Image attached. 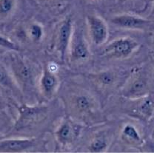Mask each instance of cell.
Returning <instances> with one entry per match:
<instances>
[{
    "mask_svg": "<svg viewBox=\"0 0 154 153\" xmlns=\"http://www.w3.org/2000/svg\"><path fill=\"white\" fill-rule=\"evenodd\" d=\"M67 106L73 117L90 121L96 116L98 106L94 97L85 91L75 92L68 95Z\"/></svg>",
    "mask_w": 154,
    "mask_h": 153,
    "instance_id": "1",
    "label": "cell"
},
{
    "mask_svg": "<svg viewBox=\"0 0 154 153\" xmlns=\"http://www.w3.org/2000/svg\"><path fill=\"white\" fill-rule=\"evenodd\" d=\"M139 47V43L132 38H119L107 44L102 54L106 58L122 59L131 56Z\"/></svg>",
    "mask_w": 154,
    "mask_h": 153,
    "instance_id": "2",
    "label": "cell"
},
{
    "mask_svg": "<svg viewBox=\"0 0 154 153\" xmlns=\"http://www.w3.org/2000/svg\"><path fill=\"white\" fill-rule=\"evenodd\" d=\"M73 31L72 20L68 17L57 25V28L54 34L53 45L56 51L59 53L62 62H65L67 53H68L69 45Z\"/></svg>",
    "mask_w": 154,
    "mask_h": 153,
    "instance_id": "3",
    "label": "cell"
},
{
    "mask_svg": "<svg viewBox=\"0 0 154 153\" xmlns=\"http://www.w3.org/2000/svg\"><path fill=\"white\" fill-rule=\"evenodd\" d=\"M89 46L82 29L73 31L68 49V58L73 64L82 63L90 58Z\"/></svg>",
    "mask_w": 154,
    "mask_h": 153,
    "instance_id": "4",
    "label": "cell"
},
{
    "mask_svg": "<svg viewBox=\"0 0 154 153\" xmlns=\"http://www.w3.org/2000/svg\"><path fill=\"white\" fill-rule=\"evenodd\" d=\"M150 84L147 77L136 73L128 79L122 89V94L125 98L136 100L149 95Z\"/></svg>",
    "mask_w": 154,
    "mask_h": 153,
    "instance_id": "5",
    "label": "cell"
},
{
    "mask_svg": "<svg viewBox=\"0 0 154 153\" xmlns=\"http://www.w3.org/2000/svg\"><path fill=\"white\" fill-rule=\"evenodd\" d=\"M110 21L113 25L122 29L146 31L153 29L154 27L153 21L128 14L115 16Z\"/></svg>",
    "mask_w": 154,
    "mask_h": 153,
    "instance_id": "6",
    "label": "cell"
},
{
    "mask_svg": "<svg viewBox=\"0 0 154 153\" xmlns=\"http://www.w3.org/2000/svg\"><path fill=\"white\" fill-rule=\"evenodd\" d=\"M19 118L15 124L18 130L33 126L45 118L47 114V106H19Z\"/></svg>",
    "mask_w": 154,
    "mask_h": 153,
    "instance_id": "7",
    "label": "cell"
},
{
    "mask_svg": "<svg viewBox=\"0 0 154 153\" xmlns=\"http://www.w3.org/2000/svg\"><path fill=\"white\" fill-rule=\"evenodd\" d=\"M88 32L91 41L97 46L102 45L108 38V27L105 20L95 15H88L86 18Z\"/></svg>",
    "mask_w": 154,
    "mask_h": 153,
    "instance_id": "8",
    "label": "cell"
},
{
    "mask_svg": "<svg viewBox=\"0 0 154 153\" xmlns=\"http://www.w3.org/2000/svg\"><path fill=\"white\" fill-rule=\"evenodd\" d=\"M13 70L15 77L23 87H33L36 80V70L30 64L21 58H17L13 64Z\"/></svg>",
    "mask_w": 154,
    "mask_h": 153,
    "instance_id": "9",
    "label": "cell"
},
{
    "mask_svg": "<svg viewBox=\"0 0 154 153\" xmlns=\"http://www.w3.org/2000/svg\"><path fill=\"white\" fill-rule=\"evenodd\" d=\"M59 85V80L57 72L50 70L47 64L45 65L38 80V87L41 93L45 98H51L57 92Z\"/></svg>",
    "mask_w": 154,
    "mask_h": 153,
    "instance_id": "10",
    "label": "cell"
},
{
    "mask_svg": "<svg viewBox=\"0 0 154 153\" xmlns=\"http://www.w3.org/2000/svg\"><path fill=\"white\" fill-rule=\"evenodd\" d=\"M36 138H16L0 141V152H22L35 147L37 145Z\"/></svg>",
    "mask_w": 154,
    "mask_h": 153,
    "instance_id": "11",
    "label": "cell"
},
{
    "mask_svg": "<svg viewBox=\"0 0 154 153\" xmlns=\"http://www.w3.org/2000/svg\"><path fill=\"white\" fill-rule=\"evenodd\" d=\"M78 135V130L73 122L70 120H65L55 132L57 141L62 146L71 144L76 140Z\"/></svg>",
    "mask_w": 154,
    "mask_h": 153,
    "instance_id": "12",
    "label": "cell"
},
{
    "mask_svg": "<svg viewBox=\"0 0 154 153\" xmlns=\"http://www.w3.org/2000/svg\"><path fill=\"white\" fill-rule=\"evenodd\" d=\"M90 79H92L98 87L103 89H109L112 88L116 84L119 79V76L116 71L108 70L91 74Z\"/></svg>",
    "mask_w": 154,
    "mask_h": 153,
    "instance_id": "13",
    "label": "cell"
},
{
    "mask_svg": "<svg viewBox=\"0 0 154 153\" xmlns=\"http://www.w3.org/2000/svg\"><path fill=\"white\" fill-rule=\"evenodd\" d=\"M122 138L126 143L133 145H139L142 143V139L137 129L132 124H127L122 130Z\"/></svg>",
    "mask_w": 154,
    "mask_h": 153,
    "instance_id": "14",
    "label": "cell"
},
{
    "mask_svg": "<svg viewBox=\"0 0 154 153\" xmlns=\"http://www.w3.org/2000/svg\"><path fill=\"white\" fill-rule=\"evenodd\" d=\"M141 102L137 106V111L141 116L150 118L154 112V101L149 98V95L140 98Z\"/></svg>",
    "mask_w": 154,
    "mask_h": 153,
    "instance_id": "15",
    "label": "cell"
},
{
    "mask_svg": "<svg viewBox=\"0 0 154 153\" xmlns=\"http://www.w3.org/2000/svg\"><path fill=\"white\" fill-rule=\"evenodd\" d=\"M108 140L104 135H96L89 143L88 149L91 152H105L108 147Z\"/></svg>",
    "mask_w": 154,
    "mask_h": 153,
    "instance_id": "16",
    "label": "cell"
},
{
    "mask_svg": "<svg viewBox=\"0 0 154 153\" xmlns=\"http://www.w3.org/2000/svg\"><path fill=\"white\" fill-rule=\"evenodd\" d=\"M29 38L34 42H38L42 39L43 36V29L40 25L33 23L28 28Z\"/></svg>",
    "mask_w": 154,
    "mask_h": 153,
    "instance_id": "17",
    "label": "cell"
},
{
    "mask_svg": "<svg viewBox=\"0 0 154 153\" xmlns=\"http://www.w3.org/2000/svg\"><path fill=\"white\" fill-rule=\"evenodd\" d=\"M17 0H0V16H7L14 10Z\"/></svg>",
    "mask_w": 154,
    "mask_h": 153,
    "instance_id": "18",
    "label": "cell"
},
{
    "mask_svg": "<svg viewBox=\"0 0 154 153\" xmlns=\"http://www.w3.org/2000/svg\"><path fill=\"white\" fill-rule=\"evenodd\" d=\"M0 84L9 88H14L15 87L13 79H11L4 66H2L1 64H0Z\"/></svg>",
    "mask_w": 154,
    "mask_h": 153,
    "instance_id": "19",
    "label": "cell"
},
{
    "mask_svg": "<svg viewBox=\"0 0 154 153\" xmlns=\"http://www.w3.org/2000/svg\"><path fill=\"white\" fill-rule=\"evenodd\" d=\"M0 47L9 50H19V47L17 44H15L14 42L10 41L9 39H6V38L3 37L2 36H0Z\"/></svg>",
    "mask_w": 154,
    "mask_h": 153,
    "instance_id": "20",
    "label": "cell"
},
{
    "mask_svg": "<svg viewBox=\"0 0 154 153\" xmlns=\"http://www.w3.org/2000/svg\"><path fill=\"white\" fill-rule=\"evenodd\" d=\"M45 1L49 3L50 4H57L58 6V4H59L61 3V1H62V0H45Z\"/></svg>",
    "mask_w": 154,
    "mask_h": 153,
    "instance_id": "21",
    "label": "cell"
},
{
    "mask_svg": "<svg viewBox=\"0 0 154 153\" xmlns=\"http://www.w3.org/2000/svg\"><path fill=\"white\" fill-rule=\"evenodd\" d=\"M128 1H129V0H119V2H128Z\"/></svg>",
    "mask_w": 154,
    "mask_h": 153,
    "instance_id": "22",
    "label": "cell"
},
{
    "mask_svg": "<svg viewBox=\"0 0 154 153\" xmlns=\"http://www.w3.org/2000/svg\"><path fill=\"white\" fill-rule=\"evenodd\" d=\"M151 16H154V7H153V10H152V12H151Z\"/></svg>",
    "mask_w": 154,
    "mask_h": 153,
    "instance_id": "23",
    "label": "cell"
},
{
    "mask_svg": "<svg viewBox=\"0 0 154 153\" xmlns=\"http://www.w3.org/2000/svg\"><path fill=\"white\" fill-rule=\"evenodd\" d=\"M94 1H99V0H94Z\"/></svg>",
    "mask_w": 154,
    "mask_h": 153,
    "instance_id": "24",
    "label": "cell"
}]
</instances>
